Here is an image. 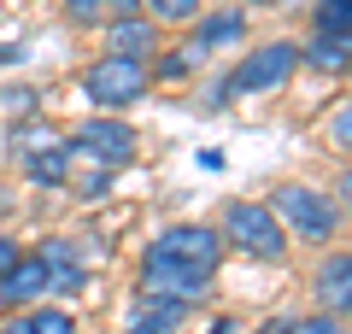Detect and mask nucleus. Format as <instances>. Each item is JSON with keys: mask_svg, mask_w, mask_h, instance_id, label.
<instances>
[{"mask_svg": "<svg viewBox=\"0 0 352 334\" xmlns=\"http://www.w3.org/2000/svg\"><path fill=\"white\" fill-rule=\"evenodd\" d=\"M223 229H229V241H235L241 252H252V258H282V247H288L276 211L252 205V199H241V205L223 211Z\"/></svg>", "mask_w": 352, "mask_h": 334, "instance_id": "obj_3", "label": "nucleus"}, {"mask_svg": "<svg viewBox=\"0 0 352 334\" xmlns=\"http://www.w3.org/2000/svg\"><path fill=\"white\" fill-rule=\"evenodd\" d=\"M176 322H182V305H170V299H141V311L129 317V334H170Z\"/></svg>", "mask_w": 352, "mask_h": 334, "instance_id": "obj_11", "label": "nucleus"}, {"mask_svg": "<svg viewBox=\"0 0 352 334\" xmlns=\"http://www.w3.org/2000/svg\"><path fill=\"white\" fill-rule=\"evenodd\" d=\"M294 65H300V47H288V41H270V47L247 53V59L229 71L223 94H264V88H282L294 76Z\"/></svg>", "mask_w": 352, "mask_h": 334, "instance_id": "obj_2", "label": "nucleus"}, {"mask_svg": "<svg viewBox=\"0 0 352 334\" xmlns=\"http://www.w3.org/2000/svg\"><path fill=\"white\" fill-rule=\"evenodd\" d=\"M6 111H12V118H30V111H36V94H30V88H6Z\"/></svg>", "mask_w": 352, "mask_h": 334, "instance_id": "obj_18", "label": "nucleus"}, {"mask_svg": "<svg viewBox=\"0 0 352 334\" xmlns=\"http://www.w3.org/2000/svg\"><path fill=\"white\" fill-rule=\"evenodd\" d=\"M147 6H153L159 24H188V18L200 12V0H147Z\"/></svg>", "mask_w": 352, "mask_h": 334, "instance_id": "obj_16", "label": "nucleus"}, {"mask_svg": "<svg viewBox=\"0 0 352 334\" xmlns=\"http://www.w3.org/2000/svg\"><path fill=\"white\" fill-rule=\"evenodd\" d=\"M30 176H36V182H65V147L36 153V159H30Z\"/></svg>", "mask_w": 352, "mask_h": 334, "instance_id": "obj_15", "label": "nucleus"}, {"mask_svg": "<svg viewBox=\"0 0 352 334\" xmlns=\"http://www.w3.org/2000/svg\"><path fill=\"white\" fill-rule=\"evenodd\" d=\"M0 334H30V322L24 317H6V322H0Z\"/></svg>", "mask_w": 352, "mask_h": 334, "instance_id": "obj_23", "label": "nucleus"}, {"mask_svg": "<svg viewBox=\"0 0 352 334\" xmlns=\"http://www.w3.org/2000/svg\"><path fill=\"white\" fill-rule=\"evenodd\" d=\"M258 334H294V329H288V322H264Z\"/></svg>", "mask_w": 352, "mask_h": 334, "instance_id": "obj_24", "label": "nucleus"}, {"mask_svg": "<svg viewBox=\"0 0 352 334\" xmlns=\"http://www.w3.org/2000/svg\"><path fill=\"white\" fill-rule=\"evenodd\" d=\"M212 334H235V322H212Z\"/></svg>", "mask_w": 352, "mask_h": 334, "instance_id": "obj_25", "label": "nucleus"}, {"mask_svg": "<svg viewBox=\"0 0 352 334\" xmlns=\"http://www.w3.org/2000/svg\"><path fill=\"white\" fill-rule=\"evenodd\" d=\"M335 141H340V147H352V111H340V118H335Z\"/></svg>", "mask_w": 352, "mask_h": 334, "instance_id": "obj_21", "label": "nucleus"}, {"mask_svg": "<svg viewBox=\"0 0 352 334\" xmlns=\"http://www.w3.org/2000/svg\"><path fill=\"white\" fill-rule=\"evenodd\" d=\"M76 147L94 153L100 164H129V159H135V129H129V124H112V118H94V124L76 129Z\"/></svg>", "mask_w": 352, "mask_h": 334, "instance_id": "obj_6", "label": "nucleus"}, {"mask_svg": "<svg viewBox=\"0 0 352 334\" xmlns=\"http://www.w3.org/2000/svg\"><path fill=\"white\" fill-rule=\"evenodd\" d=\"M30 334H71V317L65 311H41V317H30Z\"/></svg>", "mask_w": 352, "mask_h": 334, "instance_id": "obj_17", "label": "nucleus"}, {"mask_svg": "<svg viewBox=\"0 0 352 334\" xmlns=\"http://www.w3.org/2000/svg\"><path fill=\"white\" fill-rule=\"evenodd\" d=\"M106 182H112V176L94 170V176H82V182H76V194H82V199H100V194H106Z\"/></svg>", "mask_w": 352, "mask_h": 334, "instance_id": "obj_19", "label": "nucleus"}, {"mask_svg": "<svg viewBox=\"0 0 352 334\" xmlns=\"http://www.w3.org/2000/svg\"><path fill=\"white\" fill-rule=\"evenodd\" d=\"M305 59H311L317 71H346L352 65V36H317L311 47H305Z\"/></svg>", "mask_w": 352, "mask_h": 334, "instance_id": "obj_13", "label": "nucleus"}, {"mask_svg": "<svg viewBox=\"0 0 352 334\" xmlns=\"http://www.w3.org/2000/svg\"><path fill=\"white\" fill-rule=\"evenodd\" d=\"M258 6H264V0H258Z\"/></svg>", "mask_w": 352, "mask_h": 334, "instance_id": "obj_27", "label": "nucleus"}, {"mask_svg": "<svg viewBox=\"0 0 352 334\" xmlns=\"http://www.w3.org/2000/svg\"><path fill=\"white\" fill-rule=\"evenodd\" d=\"M346 199H352V176H346Z\"/></svg>", "mask_w": 352, "mask_h": 334, "instance_id": "obj_26", "label": "nucleus"}, {"mask_svg": "<svg viewBox=\"0 0 352 334\" xmlns=\"http://www.w3.org/2000/svg\"><path fill=\"white\" fill-rule=\"evenodd\" d=\"M36 258H41V270H47L53 293H82V264H76V252L65 247V241H47Z\"/></svg>", "mask_w": 352, "mask_h": 334, "instance_id": "obj_7", "label": "nucleus"}, {"mask_svg": "<svg viewBox=\"0 0 352 334\" xmlns=\"http://www.w3.org/2000/svg\"><path fill=\"white\" fill-rule=\"evenodd\" d=\"M317 299H323V311H352V252L317 270Z\"/></svg>", "mask_w": 352, "mask_h": 334, "instance_id": "obj_8", "label": "nucleus"}, {"mask_svg": "<svg viewBox=\"0 0 352 334\" xmlns=\"http://www.w3.org/2000/svg\"><path fill=\"white\" fill-rule=\"evenodd\" d=\"M153 47H159V30H153L147 18H124V24H112V53H118V59H147Z\"/></svg>", "mask_w": 352, "mask_h": 334, "instance_id": "obj_10", "label": "nucleus"}, {"mask_svg": "<svg viewBox=\"0 0 352 334\" xmlns=\"http://www.w3.org/2000/svg\"><path fill=\"white\" fill-rule=\"evenodd\" d=\"M47 293V270H41V258H18L12 270H6V282H0V299H12V305H24V299Z\"/></svg>", "mask_w": 352, "mask_h": 334, "instance_id": "obj_9", "label": "nucleus"}, {"mask_svg": "<svg viewBox=\"0 0 352 334\" xmlns=\"http://www.w3.org/2000/svg\"><path fill=\"white\" fill-rule=\"evenodd\" d=\"M217 258H223V241H217L212 229H200V223H188V229H164V235L147 247V264H141V293L188 305V299L212 282Z\"/></svg>", "mask_w": 352, "mask_h": 334, "instance_id": "obj_1", "label": "nucleus"}, {"mask_svg": "<svg viewBox=\"0 0 352 334\" xmlns=\"http://www.w3.org/2000/svg\"><path fill=\"white\" fill-rule=\"evenodd\" d=\"M12 264H18V247L0 235V282H6V270H12Z\"/></svg>", "mask_w": 352, "mask_h": 334, "instance_id": "obj_20", "label": "nucleus"}, {"mask_svg": "<svg viewBox=\"0 0 352 334\" xmlns=\"http://www.w3.org/2000/svg\"><path fill=\"white\" fill-rule=\"evenodd\" d=\"M276 211H282V223H288L300 241H329L335 235V205H329L323 194H311V188H282Z\"/></svg>", "mask_w": 352, "mask_h": 334, "instance_id": "obj_5", "label": "nucleus"}, {"mask_svg": "<svg viewBox=\"0 0 352 334\" xmlns=\"http://www.w3.org/2000/svg\"><path fill=\"white\" fill-rule=\"evenodd\" d=\"M82 88H88V100H94V106H129V100H141V88H147V65L106 53L100 65H88Z\"/></svg>", "mask_w": 352, "mask_h": 334, "instance_id": "obj_4", "label": "nucleus"}, {"mask_svg": "<svg viewBox=\"0 0 352 334\" xmlns=\"http://www.w3.org/2000/svg\"><path fill=\"white\" fill-rule=\"evenodd\" d=\"M294 334H340V329H335V322H329V317H311V322H305V329H294Z\"/></svg>", "mask_w": 352, "mask_h": 334, "instance_id": "obj_22", "label": "nucleus"}, {"mask_svg": "<svg viewBox=\"0 0 352 334\" xmlns=\"http://www.w3.org/2000/svg\"><path fill=\"white\" fill-rule=\"evenodd\" d=\"M65 12H71V24H94V18H106V12L124 24V18H141V0H71Z\"/></svg>", "mask_w": 352, "mask_h": 334, "instance_id": "obj_12", "label": "nucleus"}, {"mask_svg": "<svg viewBox=\"0 0 352 334\" xmlns=\"http://www.w3.org/2000/svg\"><path fill=\"white\" fill-rule=\"evenodd\" d=\"M317 36H352V0H323L317 6Z\"/></svg>", "mask_w": 352, "mask_h": 334, "instance_id": "obj_14", "label": "nucleus"}]
</instances>
